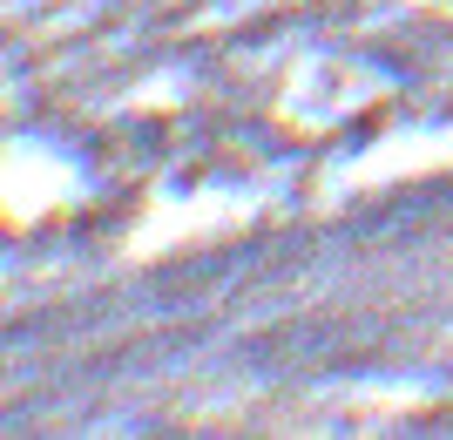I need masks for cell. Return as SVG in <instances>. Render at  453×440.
I'll return each mask as SVG.
<instances>
[]
</instances>
